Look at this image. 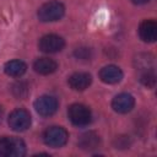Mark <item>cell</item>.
<instances>
[{
	"mask_svg": "<svg viewBox=\"0 0 157 157\" xmlns=\"http://www.w3.org/2000/svg\"><path fill=\"white\" fill-rule=\"evenodd\" d=\"M34 108L37 113L42 117H50L58 109V101L53 96H40L34 102Z\"/></svg>",
	"mask_w": 157,
	"mask_h": 157,
	"instance_id": "5",
	"label": "cell"
},
{
	"mask_svg": "<svg viewBox=\"0 0 157 157\" xmlns=\"http://www.w3.org/2000/svg\"><path fill=\"white\" fill-rule=\"evenodd\" d=\"M65 7L59 1H49L42 5L38 10V18L42 22H53L58 21L64 16Z\"/></svg>",
	"mask_w": 157,
	"mask_h": 157,
	"instance_id": "1",
	"label": "cell"
},
{
	"mask_svg": "<svg viewBox=\"0 0 157 157\" xmlns=\"http://www.w3.org/2000/svg\"><path fill=\"white\" fill-rule=\"evenodd\" d=\"M135 105V98L130 93H119L112 101V108L117 113H128Z\"/></svg>",
	"mask_w": 157,
	"mask_h": 157,
	"instance_id": "7",
	"label": "cell"
},
{
	"mask_svg": "<svg viewBox=\"0 0 157 157\" xmlns=\"http://www.w3.org/2000/svg\"><path fill=\"white\" fill-rule=\"evenodd\" d=\"M12 92L16 97L18 98H23L26 94H27V86L23 83V82H17L13 85L12 87Z\"/></svg>",
	"mask_w": 157,
	"mask_h": 157,
	"instance_id": "16",
	"label": "cell"
},
{
	"mask_svg": "<svg viewBox=\"0 0 157 157\" xmlns=\"http://www.w3.org/2000/svg\"><path fill=\"white\" fill-rule=\"evenodd\" d=\"M1 117H2V109H1V107H0V120H1Z\"/></svg>",
	"mask_w": 157,
	"mask_h": 157,
	"instance_id": "20",
	"label": "cell"
},
{
	"mask_svg": "<svg viewBox=\"0 0 157 157\" xmlns=\"http://www.w3.org/2000/svg\"><path fill=\"white\" fill-rule=\"evenodd\" d=\"M92 82V77L87 72H75L69 77V85L75 91L86 90Z\"/></svg>",
	"mask_w": 157,
	"mask_h": 157,
	"instance_id": "10",
	"label": "cell"
},
{
	"mask_svg": "<svg viewBox=\"0 0 157 157\" xmlns=\"http://www.w3.org/2000/svg\"><path fill=\"white\" fill-rule=\"evenodd\" d=\"M9 152H10L9 137H0V157L9 156Z\"/></svg>",
	"mask_w": 157,
	"mask_h": 157,
	"instance_id": "17",
	"label": "cell"
},
{
	"mask_svg": "<svg viewBox=\"0 0 157 157\" xmlns=\"http://www.w3.org/2000/svg\"><path fill=\"white\" fill-rule=\"evenodd\" d=\"M75 56L77 59H82V60H87L91 58V50L88 48H80L75 50Z\"/></svg>",
	"mask_w": 157,
	"mask_h": 157,
	"instance_id": "18",
	"label": "cell"
},
{
	"mask_svg": "<svg viewBox=\"0 0 157 157\" xmlns=\"http://www.w3.org/2000/svg\"><path fill=\"white\" fill-rule=\"evenodd\" d=\"M139 34L144 42H147V43L155 42L157 39V25H156V22L152 20H145L144 22H141V25L139 27Z\"/></svg>",
	"mask_w": 157,
	"mask_h": 157,
	"instance_id": "9",
	"label": "cell"
},
{
	"mask_svg": "<svg viewBox=\"0 0 157 157\" xmlns=\"http://www.w3.org/2000/svg\"><path fill=\"white\" fill-rule=\"evenodd\" d=\"M140 81H141V83H142L144 86H146V87H148V88H152V87H155V85H156V75L153 74V71L147 70V71H145V72L141 75Z\"/></svg>",
	"mask_w": 157,
	"mask_h": 157,
	"instance_id": "15",
	"label": "cell"
},
{
	"mask_svg": "<svg viewBox=\"0 0 157 157\" xmlns=\"http://www.w3.org/2000/svg\"><path fill=\"white\" fill-rule=\"evenodd\" d=\"M10 144V152L9 156L11 157H22L26 153V145L18 137H9Z\"/></svg>",
	"mask_w": 157,
	"mask_h": 157,
	"instance_id": "14",
	"label": "cell"
},
{
	"mask_svg": "<svg viewBox=\"0 0 157 157\" xmlns=\"http://www.w3.org/2000/svg\"><path fill=\"white\" fill-rule=\"evenodd\" d=\"M33 69L36 72L40 74V75H49L53 74L54 71H56L58 69V64L49 58H39L34 61L33 64Z\"/></svg>",
	"mask_w": 157,
	"mask_h": 157,
	"instance_id": "12",
	"label": "cell"
},
{
	"mask_svg": "<svg viewBox=\"0 0 157 157\" xmlns=\"http://www.w3.org/2000/svg\"><path fill=\"white\" fill-rule=\"evenodd\" d=\"M134 4H137V5H142V4H146V2H148L150 0H131Z\"/></svg>",
	"mask_w": 157,
	"mask_h": 157,
	"instance_id": "19",
	"label": "cell"
},
{
	"mask_svg": "<svg viewBox=\"0 0 157 157\" xmlns=\"http://www.w3.org/2000/svg\"><path fill=\"white\" fill-rule=\"evenodd\" d=\"M77 144H78V147L81 150L92 151V150L98 147V145H99V136L96 132H93V131H88V132L82 134L78 137Z\"/></svg>",
	"mask_w": 157,
	"mask_h": 157,
	"instance_id": "11",
	"label": "cell"
},
{
	"mask_svg": "<svg viewBox=\"0 0 157 157\" xmlns=\"http://www.w3.org/2000/svg\"><path fill=\"white\" fill-rule=\"evenodd\" d=\"M4 70L5 72L9 75V76H12V77H20L22 76L26 70H27V65L22 61V60H10L5 64L4 66Z\"/></svg>",
	"mask_w": 157,
	"mask_h": 157,
	"instance_id": "13",
	"label": "cell"
},
{
	"mask_svg": "<svg viewBox=\"0 0 157 157\" xmlns=\"http://www.w3.org/2000/svg\"><path fill=\"white\" fill-rule=\"evenodd\" d=\"M32 119L26 109H15L9 117V125L15 131H25L31 126Z\"/></svg>",
	"mask_w": 157,
	"mask_h": 157,
	"instance_id": "4",
	"label": "cell"
},
{
	"mask_svg": "<svg viewBox=\"0 0 157 157\" xmlns=\"http://www.w3.org/2000/svg\"><path fill=\"white\" fill-rule=\"evenodd\" d=\"M65 45L64 39L56 34H47L39 39L38 47L44 53H58Z\"/></svg>",
	"mask_w": 157,
	"mask_h": 157,
	"instance_id": "6",
	"label": "cell"
},
{
	"mask_svg": "<svg viewBox=\"0 0 157 157\" xmlns=\"http://www.w3.org/2000/svg\"><path fill=\"white\" fill-rule=\"evenodd\" d=\"M70 121L76 126H85L91 121V110L83 104H71L67 110Z\"/></svg>",
	"mask_w": 157,
	"mask_h": 157,
	"instance_id": "3",
	"label": "cell"
},
{
	"mask_svg": "<svg viewBox=\"0 0 157 157\" xmlns=\"http://www.w3.org/2000/svg\"><path fill=\"white\" fill-rule=\"evenodd\" d=\"M99 77L104 83L114 85L123 78V71L115 65H107L99 71Z\"/></svg>",
	"mask_w": 157,
	"mask_h": 157,
	"instance_id": "8",
	"label": "cell"
},
{
	"mask_svg": "<svg viewBox=\"0 0 157 157\" xmlns=\"http://www.w3.org/2000/svg\"><path fill=\"white\" fill-rule=\"evenodd\" d=\"M69 137L67 131L61 126H50L43 134V141L45 145L58 148L66 144Z\"/></svg>",
	"mask_w": 157,
	"mask_h": 157,
	"instance_id": "2",
	"label": "cell"
}]
</instances>
